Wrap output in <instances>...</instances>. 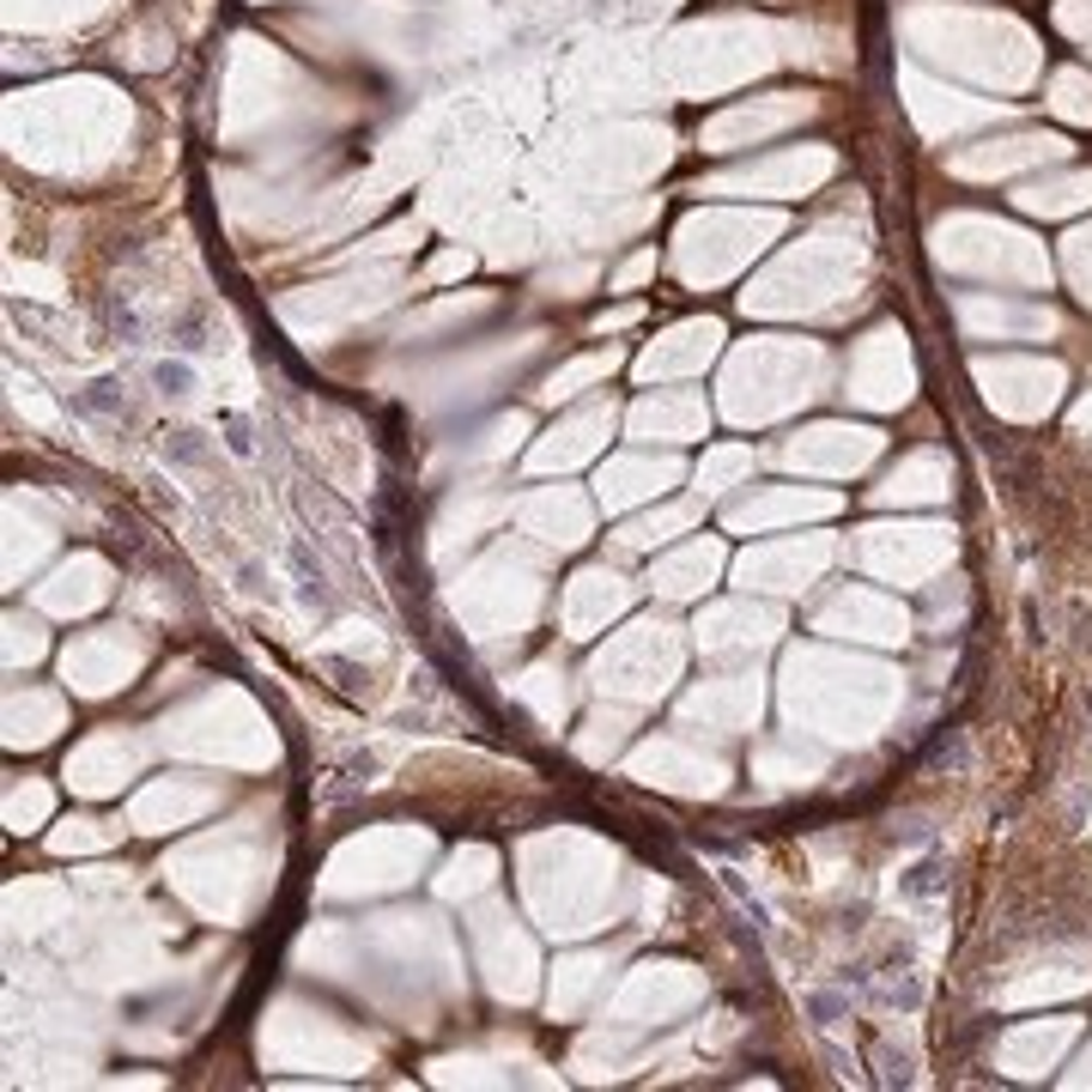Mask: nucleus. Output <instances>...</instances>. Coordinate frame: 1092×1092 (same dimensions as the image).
<instances>
[{
  "label": "nucleus",
  "mask_w": 1092,
  "mask_h": 1092,
  "mask_svg": "<svg viewBox=\"0 0 1092 1092\" xmlns=\"http://www.w3.org/2000/svg\"><path fill=\"white\" fill-rule=\"evenodd\" d=\"M158 383H165V395H195V370L188 365H158Z\"/></svg>",
  "instance_id": "f257e3e1"
}]
</instances>
